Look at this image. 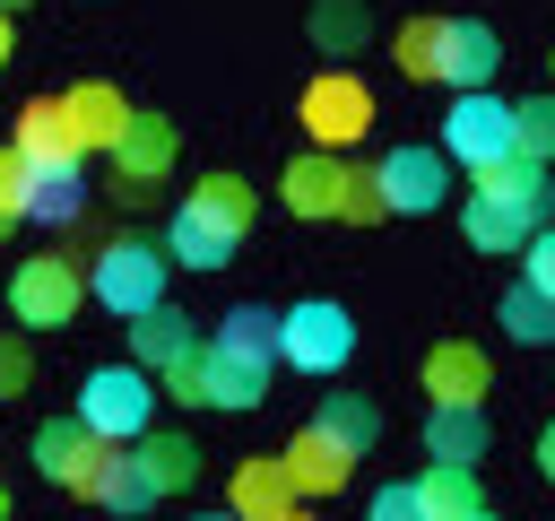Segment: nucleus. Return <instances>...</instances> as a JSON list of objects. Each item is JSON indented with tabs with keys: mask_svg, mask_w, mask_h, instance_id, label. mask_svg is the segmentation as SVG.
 Here are the masks:
<instances>
[{
	"mask_svg": "<svg viewBox=\"0 0 555 521\" xmlns=\"http://www.w3.org/2000/svg\"><path fill=\"white\" fill-rule=\"evenodd\" d=\"M165 243H147V234H113L95 260H87V295L104 304V313H147V304H165Z\"/></svg>",
	"mask_w": 555,
	"mask_h": 521,
	"instance_id": "f257e3e1",
	"label": "nucleus"
},
{
	"mask_svg": "<svg viewBox=\"0 0 555 521\" xmlns=\"http://www.w3.org/2000/svg\"><path fill=\"white\" fill-rule=\"evenodd\" d=\"M347 356H356V313H347V304L312 295V304L278 313V365H295V373L330 382V373H347Z\"/></svg>",
	"mask_w": 555,
	"mask_h": 521,
	"instance_id": "f03ea898",
	"label": "nucleus"
},
{
	"mask_svg": "<svg viewBox=\"0 0 555 521\" xmlns=\"http://www.w3.org/2000/svg\"><path fill=\"white\" fill-rule=\"evenodd\" d=\"M78 295H87V269H78L69 252H26V260L9 269V313H17L26 330L78 321Z\"/></svg>",
	"mask_w": 555,
	"mask_h": 521,
	"instance_id": "7ed1b4c3",
	"label": "nucleus"
},
{
	"mask_svg": "<svg viewBox=\"0 0 555 521\" xmlns=\"http://www.w3.org/2000/svg\"><path fill=\"white\" fill-rule=\"evenodd\" d=\"M147 408H156V373L130 356V365H95L87 382H78V417L104 434V443H130V434H147Z\"/></svg>",
	"mask_w": 555,
	"mask_h": 521,
	"instance_id": "20e7f679",
	"label": "nucleus"
},
{
	"mask_svg": "<svg viewBox=\"0 0 555 521\" xmlns=\"http://www.w3.org/2000/svg\"><path fill=\"white\" fill-rule=\"evenodd\" d=\"M304 130H312V148H356L364 130H373V87L356 78V69H321L312 87H304Z\"/></svg>",
	"mask_w": 555,
	"mask_h": 521,
	"instance_id": "39448f33",
	"label": "nucleus"
},
{
	"mask_svg": "<svg viewBox=\"0 0 555 521\" xmlns=\"http://www.w3.org/2000/svg\"><path fill=\"white\" fill-rule=\"evenodd\" d=\"M512 148V104L494 96V87H460V104L442 113V156L460 165V174H477L486 156H503Z\"/></svg>",
	"mask_w": 555,
	"mask_h": 521,
	"instance_id": "423d86ee",
	"label": "nucleus"
},
{
	"mask_svg": "<svg viewBox=\"0 0 555 521\" xmlns=\"http://www.w3.org/2000/svg\"><path fill=\"white\" fill-rule=\"evenodd\" d=\"M494 69H503V35L486 26V17H442L434 26V78L460 96V87H494Z\"/></svg>",
	"mask_w": 555,
	"mask_h": 521,
	"instance_id": "0eeeda50",
	"label": "nucleus"
},
{
	"mask_svg": "<svg viewBox=\"0 0 555 521\" xmlns=\"http://www.w3.org/2000/svg\"><path fill=\"white\" fill-rule=\"evenodd\" d=\"M373 174H382L390 217H434V208L451 200V156H442V148H390Z\"/></svg>",
	"mask_w": 555,
	"mask_h": 521,
	"instance_id": "6e6552de",
	"label": "nucleus"
},
{
	"mask_svg": "<svg viewBox=\"0 0 555 521\" xmlns=\"http://www.w3.org/2000/svg\"><path fill=\"white\" fill-rule=\"evenodd\" d=\"M9 148H17L35 174L87 165V139H78V122H69V104H61V96H35V104H17V130H9Z\"/></svg>",
	"mask_w": 555,
	"mask_h": 521,
	"instance_id": "1a4fd4ad",
	"label": "nucleus"
},
{
	"mask_svg": "<svg viewBox=\"0 0 555 521\" xmlns=\"http://www.w3.org/2000/svg\"><path fill=\"white\" fill-rule=\"evenodd\" d=\"M156 243H165V260H173V269H225L243 234H234L208 200H182V208H173V226H165Z\"/></svg>",
	"mask_w": 555,
	"mask_h": 521,
	"instance_id": "9d476101",
	"label": "nucleus"
},
{
	"mask_svg": "<svg viewBox=\"0 0 555 521\" xmlns=\"http://www.w3.org/2000/svg\"><path fill=\"white\" fill-rule=\"evenodd\" d=\"M347 156L338 148H312V156H295L286 165V182H278V200H286V217H338L347 208Z\"/></svg>",
	"mask_w": 555,
	"mask_h": 521,
	"instance_id": "9b49d317",
	"label": "nucleus"
},
{
	"mask_svg": "<svg viewBox=\"0 0 555 521\" xmlns=\"http://www.w3.org/2000/svg\"><path fill=\"white\" fill-rule=\"evenodd\" d=\"M538 226H546V200H494V191H468V208H460V234H468L477 252H520Z\"/></svg>",
	"mask_w": 555,
	"mask_h": 521,
	"instance_id": "f8f14e48",
	"label": "nucleus"
},
{
	"mask_svg": "<svg viewBox=\"0 0 555 521\" xmlns=\"http://www.w3.org/2000/svg\"><path fill=\"white\" fill-rule=\"evenodd\" d=\"M78 495H87V504H104V512H147V504H156V486H147V469H139V452H130V443H95V460H87Z\"/></svg>",
	"mask_w": 555,
	"mask_h": 521,
	"instance_id": "ddd939ff",
	"label": "nucleus"
},
{
	"mask_svg": "<svg viewBox=\"0 0 555 521\" xmlns=\"http://www.w3.org/2000/svg\"><path fill=\"white\" fill-rule=\"evenodd\" d=\"M278 460H286V478H295V495H304V504H312V495H338V486L356 478V452H347L338 434H321V425H304Z\"/></svg>",
	"mask_w": 555,
	"mask_h": 521,
	"instance_id": "4468645a",
	"label": "nucleus"
},
{
	"mask_svg": "<svg viewBox=\"0 0 555 521\" xmlns=\"http://www.w3.org/2000/svg\"><path fill=\"white\" fill-rule=\"evenodd\" d=\"M225 495H234V512H243V521H295V504H304L278 452H251V460L234 469V486H225Z\"/></svg>",
	"mask_w": 555,
	"mask_h": 521,
	"instance_id": "2eb2a0df",
	"label": "nucleus"
},
{
	"mask_svg": "<svg viewBox=\"0 0 555 521\" xmlns=\"http://www.w3.org/2000/svg\"><path fill=\"white\" fill-rule=\"evenodd\" d=\"M95 443H104V434H95L78 408H69V417H43V425H35V469H43L52 486H78L87 460H95Z\"/></svg>",
	"mask_w": 555,
	"mask_h": 521,
	"instance_id": "dca6fc26",
	"label": "nucleus"
},
{
	"mask_svg": "<svg viewBox=\"0 0 555 521\" xmlns=\"http://www.w3.org/2000/svg\"><path fill=\"white\" fill-rule=\"evenodd\" d=\"M69 122H78V139H87V156H113V139H121V122H130V96L113 87V78H78L69 96Z\"/></svg>",
	"mask_w": 555,
	"mask_h": 521,
	"instance_id": "f3484780",
	"label": "nucleus"
},
{
	"mask_svg": "<svg viewBox=\"0 0 555 521\" xmlns=\"http://www.w3.org/2000/svg\"><path fill=\"white\" fill-rule=\"evenodd\" d=\"M173 148H182V139H173V122L130 104V122H121V139H113V165H121V174H147V182H165V174H173Z\"/></svg>",
	"mask_w": 555,
	"mask_h": 521,
	"instance_id": "a211bd4d",
	"label": "nucleus"
},
{
	"mask_svg": "<svg viewBox=\"0 0 555 521\" xmlns=\"http://www.w3.org/2000/svg\"><path fill=\"white\" fill-rule=\"evenodd\" d=\"M425 452L477 469V452H486V399H434V417H425Z\"/></svg>",
	"mask_w": 555,
	"mask_h": 521,
	"instance_id": "6ab92c4d",
	"label": "nucleus"
},
{
	"mask_svg": "<svg viewBox=\"0 0 555 521\" xmlns=\"http://www.w3.org/2000/svg\"><path fill=\"white\" fill-rule=\"evenodd\" d=\"M130 452H139V469H147V486H156V495H182V486L199 478V443H191V434H173V425L130 434Z\"/></svg>",
	"mask_w": 555,
	"mask_h": 521,
	"instance_id": "aec40b11",
	"label": "nucleus"
},
{
	"mask_svg": "<svg viewBox=\"0 0 555 521\" xmlns=\"http://www.w3.org/2000/svg\"><path fill=\"white\" fill-rule=\"evenodd\" d=\"M416 512H425V521H486V495H477L468 460H434V469L416 478Z\"/></svg>",
	"mask_w": 555,
	"mask_h": 521,
	"instance_id": "412c9836",
	"label": "nucleus"
},
{
	"mask_svg": "<svg viewBox=\"0 0 555 521\" xmlns=\"http://www.w3.org/2000/svg\"><path fill=\"white\" fill-rule=\"evenodd\" d=\"M182 347H199V330H191V313H173V304H147V313H130V356L147 365V373H165Z\"/></svg>",
	"mask_w": 555,
	"mask_h": 521,
	"instance_id": "4be33fe9",
	"label": "nucleus"
},
{
	"mask_svg": "<svg viewBox=\"0 0 555 521\" xmlns=\"http://www.w3.org/2000/svg\"><path fill=\"white\" fill-rule=\"evenodd\" d=\"M269 391V356H243V347H208V408H260Z\"/></svg>",
	"mask_w": 555,
	"mask_h": 521,
	"instance_id": "5701e85b",
	"label": "nucleus"
},
{
	"mask_svg": "<svg viewBox=\"0 0 555 521\" xmlns=\"http://www.w3.org/2000/svg\"><path fill=\"white\" fill-rule=\"evenodd\" d=\"M486 356L468 347V339H442V347H425V399H486Z\"/></svg>",
	"mask_w": 555,
	"mask_h": 521,
	"instance_id": "b1692460",
	"label": "nucleus"
},
{
	"mask_svg": "<svg viewBox=\"0 0 555 521\" xmlns=\"http://www.w3.org/2000/svg\"><path fill=\"white\" fill-rule=\"evenodd\" d=\"M468 182H477V191H494V200H546V208H555V182H546V165H538V156H520V148L486 156Z\"/></svg>",
	"mask_w": 555,
	"mask_h": 521,
	"instance_id": "393cba45",
	"label": "nucleus"
},
{
	"mask_svg": "<svg viewBox=\"0 0 555 521\" xmlns=\"http://www.w3.org/2000/svg\"><path fill=\"white\" fill-rule=\"evenodd\" d=\"M312 43H321L330 61L364 52V43H373V9H364V0H312Z\"/></svg>",
	"mask_w": 555,
	"mask_h": 521,
	"instance_id": "a878e982",
	"label": "nucleus"
},
{
	"mask_svg": "<svg viewBox=\"0 0 555 521\" xmlns=\"http://www.w3.org/2000/svg\"><path fill=\"white\" fill-rule=\"evenodd\" d=\"M78 208H87V174H78V165L26 182V217H35V226H78Z\"/></svg>",
	"mask_w": 555,
	"mask_h": 521,
	"instance_id": "bb28decb",
	"label": "nucleus"
},
{
	"mask_svg": "<svg viewBox=\"0 0 555 521\" xmlns=\"http://www.w3.org/2000/svg\"><path fill=\"white\" fill-rule=\"evenodd\" d=\"M312 425H321V434H338V443H347L356 460H364V452L382 443V408H373V399H356V391H330Z\"/></svg>",
	"mask_w": 555,
	"mask_h": 521,
	"instance_id": "cd10ccee",
	"label": "nucleus"
},
{
	"mask_svg": "<svg viewBox=\"0 0 555 521\" xmlns=\"http://www.w3.org/2000/svg\"><path fill=\"white\" fill-rule=\"evenodd\" d=\"M503 330H512V339H520V347H546V339H555V295H546V287H529V278H520V287H512V295H503Z\"/></svg>",
	"mask_w": 555,
	"mask_h": 521,
	"instance_id": "c85d7f7f",
	"label": "nucleus"
},
{
	"mask_svg": "<svg viewBox=\"0 0 555 521\" xmlns=\"http://www.w3.org/2000/svg\"><path fill=\"white\" fill-rule=\"evenodd\" d=\"M217 339L243 347V356H269V365H278V313H269V304H234V313L217 321Z\"/></svg>",
	"mask_w": 555,
	"mask_h": 521,
	"instance_id": "c756f323",
	"label": "nucleus"
},
{
	"mask_svg": "<svg viewBox=\"0 0 555 521\" xmlns=\"http://www.w3.org/2000/svg\"><path fill=\"white\" fill-rule=\"evenodd\" d=\"M191 200H208L234 234H251V217H260V200H251V182H243V174H199V191H191Z\"/></svg>",
	"mask_w": 555,
	"mask_h": 521,
	"instance_id": "7c9ffc66",
	"label": "nucleus"
},
{
	"mask_svg": "<svg viewBox=\"0 0 555 521\" xmlns=\"http://www.w3.org/2000/svg\"><path fill=\"white\" fill-rule=\"evenodd\" d=\"M512 148H520V156H538V165H555V96L512 104Z\"/></svg>",
	"mask_w": 555,
	"mask_h": 521,
	"instance_id": "2f4dec72",
	"label": "nucleus"
},
{
	"mask_svg": "<svg viewBox=\"0 0 555 521\" xmlns=\"http://www.w3.org/2000/svg\"><path fill=\"white\" fill-rule=\"evenodd\" d=\"M156 391H173V399H191V408H208V339L199 347H182L165 373H156Z\"/></svg>",
	"mask_w": 555,
	"mask_h": 521,
	"instance_id": "473e14b6",
	"label": "nucleus"
},
{
	"mask_svg": "<svg viewBox=\"0 0 555 521\" xmlns=\"http://www.w3.org/2000/svg\"><path fill=\"white\" fill-rule=\"evenodd\" d=\"M434 26H442V17H408V26L390 35V61H399L408 78H434Z\"/></svg>",
	"mask_w": 555,
	"mask_h": 521,
	"instance_id": "72a5a7b5",
	"label": "nucleus"
},
{
	"mask_svg": "<svg viewBox=\"0 0 555 521\" xmlns=\"http://www.w3.org/2000/svg\"><path fill=\"white\" fill-rule=\"evenodd\" d=\"M26 182H35V165H26L17 148H0V234L26 217Z\"/></svg>",
	"mask_w": 555,
	"mask_h": 521,
	"instance_id": "f704fd0d",
	"label": "nucleus"
},
{
	"mask_svg": "<svg viewBox=\"0 0 555 521\" xmlns=\"http://www.w3.org/2000/svg\"><path fill=\"white\" fill-rule=\"evenodd\" d=\"M338 217H356V226L390 217V200H382V174H373V165H356V174H347V208H338Z\"/></svg>",
	"mask_w": 555,
	"mask_h": 521,
	"instance_id": "c9c22d12",
	"label": "nucleus"
},
{
	"mask_svg": "<svg viewBox=\"0 0 555 521\" xmlns=\"http://www.w3.org/2000/svg\"><path fill=\"white\" fill-rule=\"evenodd\" d=\"M26 382H35V356H26V339H9V330H0V399H17Z\"/></svg>",
	"mask_w": 555,
	"mask_h": 521,
	"instance_id": "e433bc0d",
	"label": "nucleus"
},
{
	"mask_svg": "<svg viewBox=\"0 0 555 521\" xmlns=\"http://www.w3.org/2000/svg\"><path fill=\"white\" fill-rule=\"evenodd\" d=\"M520 260H529V269H520V278H529V287H546V295H555V226H538V234H529V243H520Z\"/></svg>",
	"mask_w": 555,
	"mask_h": 521,
	"instance_id": "4c0bfd02",
	"label": "nucleus"
},
{
	"mask_svg": "<svg viewBox=\"0 0 555 521\" xmlns=\"http://www.w3.org/2000/svg\"><path fill=\"white\" fill-rule=\"evenodd\" d=\"M373 521H425V512H416V486H382V495H373Z\"/></svg>",
	"mask_w": 555,
	"mask_h": 521,
	"instance_id": "58836bf2",
	"label": "nucleus"
},
{
	"mask_svg": "<svg viewBox=\"0 0 555 521\" xmlns=\"http://www.w3.org/2000/svg\"><path fill=\"white\" fill-rule=\"evenodd\" d=\"M156 191H165V182H147V174H121V165H113V200H121V208H139V200H156Z\"/></svg>",
	"mask_w": 555,
	"mask_h": 521,
	"instance_id": "ea45409f",
	"label": "nucleus"
},
{
	"mask_svg": "<svg viewBox=\"0 0 555 521\" xmlns=\"http://www.w3.org/2000/svg\"><path fill=\"white\" fill-rule=\"evenodd\" d=\"M538 469H546V478H555V425H546V434H538Z\"/></svg>",
	"mask_w": 555,
	"mask_h": 521,
	"instance_id": "a19ab883",
	"label": "nucleus"
},
{
	"mask_svg": "<svg viewBox=\"0 0 555 521\" xmlns=\"http://www.w3.org/2000/svg\"><path fill=\"white\" fill-rule=\"evenodd\" d=\"M9 52H17V35H9V9H0V69H9Z\"/></svg>",
	"mask_w": 555,
	"mask_h": 521,
	"instance_id": "79ce46f5",
	"label": "nucleus"
},
{
	"mask_svg": "<svg viewBox=\"0 0 555 521\" xmlns=\"http://www.w3.org/2000/svg\"><path fill=\"white\" fill-rule=\"evenodd\" d=\"M0 9H9V17H17V9H26V0H0Z\"/></svg>",
	"mask_w": 555,
	"mask_h": 521,
	"instance_id": "37998d69",
	"label": "nucleus"
},
{
	"mask_svg": "<svg viewBox=\"0 0 555 521\" xmlns=\"http://www.w3.org/2000/svg\"><path fill=\"white\" fill-rule=\"evenodd\" d=\"M0 512H9V486H0Z\"/></svg>",
	"mask_w": 555,
	"mask_h": 521,
	"instance_id": "c03bdc74",
	"label": "nucleus"
}]
</instances>
